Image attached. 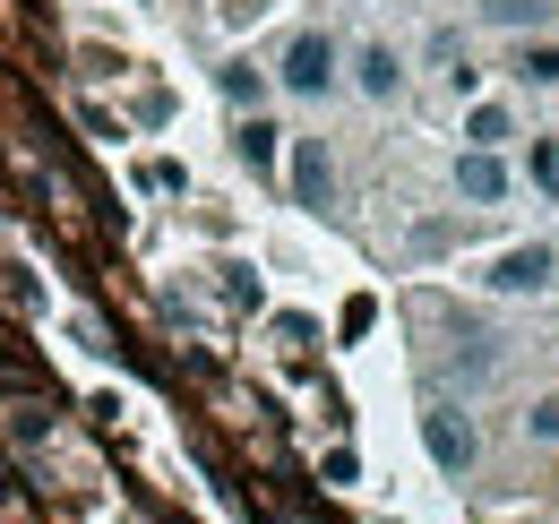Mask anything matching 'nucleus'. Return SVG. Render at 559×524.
I'll return each mask as SVG.
<instances>
[{
  "mask_svg": "<svg viewBox=\"0 0 559 524\" xmlns=\"http://www.w3.org/2000/svg\"><path fill=\"white\" fill-rule=\"evenodd\" d=\"M490 284H499V293H551L559 284V250L551 241H516L508 259L490 266Z\"/></svg>",
  "mask_w": 559,
  "mask_h": 524,
  "instance_id": "nucleus-3",
  "label": "nucleus"
},
{
  "mask_svg": "<svg viewBox=\"0 0 559 524\" xmlns=\"http://www.w3.org/2000/svg\"><path fill=\"white\" fill-rule=\"evenodd\" d=\"M336 69H345V52H336V44L310 26V35H293V44H284L276 86H284V95H310V104H319V95H336Z\"/></svg>",
  "mask_w": 559,
  "mask_h": 524,
  "instance_id": "nucleus-2",
  "label": "nucleus"
},
{
  "mask_svg": "<svg viewBox=\"0 0 559 524\" xmlns=\"http://www.w3.org/2000/svg\"><path fill=\"white\" fill-rule=\"evenodd\" d=\"M456 190H465V198H499V190H508V172H499V155H490V146L456 155Z\"/></svg>",
  "mask_w": 559,
  "mask_h": 524,
  "instance_id": "nucleus-6",
  "label": "nucleus"
},
{
  "mask_svg": "<svg viewBox=\"0 0 559 524\" xmlns=\"http://www.w3.org/2000/svg\"><path fill=\"white\" fill-rule=\"evenodd\" d=\"M421 448H430L439 473H474V456H483V439H474L465 404H448V395H430V404H421Z\"/></svg>",
  "mask_w": 559,
  "mask_h": 524,
  "instance_id": "nucleus-1",
  "label": "nucleus"
},
{
  "mask_svg": "<svg viewBox=\"0 0 559 524\" xmlns=\"http://www.w3.org/2000/svg\"><path fill=\"white\" fill-rule=\"evenodd\" d=\"M525 430H534V439H543V448H559V395H543V404H534V413H525Z\"/></svg>",
  "mask_w": 559,
  "mask_h": 524,
  "instance_id": "nucleus-12",
  "label": "nucleus"
},
{
  "mask_svg": "<svg viewBox=\"0 0 559 524\" xmlns=\"http://www.w3.org/2000/svg\"><path fill=\"white\" fill-rule=\"evenodd\" d=\"M215 86H224L233 104H267V78H259L250 61H224V78H215Z\"/></svg>",
  "mask_w": 559,
  "mask_h": 524,
  "instance_id": "nucleus-9",
  "label": "nucleus"
},
{
  "mask_svg": "<svg viewBox=\"0 0 559 524\" xmlns=\"http://www.w3.org/2000/svg\"><path fill=\"white\" fill-rule=\"evenodd\" d=\"M328 190H336V164H328L319 138H301V146H293V198H301V206H328Z\"/></svg>",
  "mask_w": 559,
  "mask_h": 524,
  "instance_id": "nucleus-5",
  "label": "nucleus"
},
{
  "mask_svg": "<svg viewBox=\"0 0 559 524\" xmlns=\"http://www.w3.org/2000/svg\"><path fill=\"white\" fill-rule=\"evenodd\" d=\"M516 78H525V86H559V44H543V35L516 44Z\"/></svg>",
  "mask_w": 559,
  "mask_h": 524,
  "instance_id": "nucleus-8",
  "label": "nucleus"
},
{
  "mask_svg": "<svg viewBox=\"0 0 559 524\" xmlns=\"http://www.w3.org/2000/svg\"><path fill=\"white\" fill-rule=\"evenodd\" d=\"M534 181L559 198V138H534Z\"/></svg>",
  "mask_w": 559,
  "mask_h": 524,
  "instance_id": "nucleus-13",
  "label": "nucleus"
},
{
  "mask_svg": "<svg viewBox=\"0 0 559 524\" xmlns=\"http://www.w3.org/2000/svg\"><path fill=\"white\" fill-rule=\"evenodd\" d=\"M474 9H483V26H508V35H534L551 0H474Z\"/></svg>",
  "mask_w": 559,
  "mask_h": 524,
  "instance_id": "nucleus-7",
  "label": "nucleus"
},
{
  "mask_svg": "<svg viewBox=\"0 0 559 524\" xmlns=\"http://www.w3.org/2000/svg\"><path fill=\"white\" fill-rule=\"evenodd\" d=\"M276 121H250V130H241V155H250V172H276Z\"/></svg>",
  "mask_w": 559,
  "mask_h": 524,
  "instance_id": "nucleus-10",
  "label": "nucleus"
},
{
  "mask_svg": "<svg viewBox=\"0 0 559 524\" xmlns=\"http://www.w3.org/2000/svg\"><path fill=\"white\" fill-rule=\"evenodd\" d=\"M353 86H361L370 104L405 95V61H396V44H361V52H353Z\"/></svg>",
  "mask_w": 559,
  "mask_h": 524,
  "instance_id": "nucleus-4",
  "label": "nucleus"
},
{
  "mask_svg": "<svg viewBox=\"0 0 559 524\" xmlns=\"http://www.w3.org/2000/svg\"><path fill=\"white\" fill-rule=\"evenodd\" d=\"M465 138H474V146H499V138H508V112H499V104H474Z\"/></svg>",
  "mask_w": 559,
  "mask_h": 524,
  "instance_id": "nucleus-11",
  "label": "nucleus"
}]
</instances>
